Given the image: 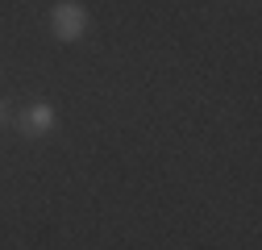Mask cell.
<instances>
[{
  "label": "cell",
  "instance_id": "1",
  "mask_svg": "<svg viewBox=\"0 0 262 250\" xmlns=\"http://www.w3.org/2000/svg\"><path fill=\"white\" fill-rule=\"evenodd\" d=\"M50 34L58 42H79L88 34V9L79 0H58L50 9Z\"/></svg>",
  "mask_w": 262,
  "mask_h": 250
},
{
  "label": "cell",
  "instance_id": "2",
  "mask_svg": "<svg viewBox=\"0 0 262 250\" xmlns=\"http://www.w3.org/2000/svg\"><path fill=\"white\" fill-rule=\"evenodd\" d=\"M54 121H58L54 105L38 100V105H29V109H21V117H17V130H21L25 138H46V134L54 130Z\"/></svg>",
  "mask_w": 262,
  "mask_h": 250
},
{
  "label": "cell",
  "instance_id": "3",
  "mask_svg": "<svg viewBox=\"0 0 262 250\" xmlns=\"http://www.w3.org/2000/svg\"><path fill=\"white\" fill-rule=\"evenodd\" d=\"M0 121H9V105L5 100H0Z\"/></svg>",
  "mask_w": 262,
  "mask_h": 250
}]
</instances>
